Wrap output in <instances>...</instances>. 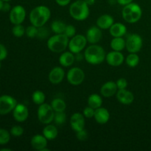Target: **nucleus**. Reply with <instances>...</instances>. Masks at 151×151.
Returning <instances> with one entry per match:
<instances>
[{
    "instance_id": "nucleus-35",
    "label": "nucleus",
    "mask_w": 151,
    "mask_h": 151,
    "mask_svg": "<svg viewBox=\"0 0 151 151\" xmlns=\"http://www.w3.org/2000/svg\"><path fill=\"white\" fill-rule=\"evenodd\" d=\"M63 33H64L68 38H71L76 35V29H75L74 25H72V24L66 25V29H65V31Z\"/></svg>"
},
{
    "instance_id": "nucleus-19",
    "label": "nucleus",
    "mask_w": 151,
    "mask_h": 151,
    "mask_svg": "<svg viewBox=\"0 0 151 151\" xmlns=\"http://www.w3.org/2000/svg\"><path fill=\"white\" fill-rule=\"evenodd\" d=\"M117 90L118 88L116 82L108 81L102 86L101 88H100V93L103 97H110L116 94Z\"/></svg>"
},
{
    "instance_id": "nucleus-51",
    "label": "nucleus",
    "mask_w": 151,
    "mask_h": 151,
    "mask_svg": "<svg viewBox=\"0 0 151 151\" xmlns=\"http://www.w3.org/2000/svg\"><path fill=\"white\" fill-rule=\"evenodd\" d=\"M1 60H0V69H1Z\"/></svg>"
},
{
    "instance_id": "nucleus-32",
    "label": "nucleus",
    "mask_w": 151,
    "mask_h": 151,
    "mask_svg": "<svg viewBox=\"0 0 151 151\" xmlns=\"http://www.w3.org/2000/svg\"><path fill=\"white\" fill-rule=\"evenodd\" d=\"M25 30L23 25H22V24H15V26L13 27V29H12V32H13V35L17 38H20L22 37L25 34Z\"/></svg>"
},
{
    "instance_id": "nucleus-49",
    "label": "nucleus",
    "mask_w": 151,
    "mask_h": 151,
    "mask_svg": "<svg viewBox=\"0 0 151 151\" xmlns=\"http://www.w3.org/2000/svg\"><path fill=\"white\" fill-rule=\"evenodd\" d=\"M114 0H109V3H110L111 4H114L116 2V1H113Z\"/></svg>"
},
{
    "instance_id": "nucleus-42",
    "label": "nucleus",
    "mask_w": 151,
    "mask_h": 151,
    "mask_svg": "<svg viewBox=\"0 0 151 151\" xmlns=\"http://www.w3.org/2000/svg\"><path fill=\"white\" fill-rule=\"evenodd\" d=\"M55 1L58 5L64 7V6L68 5L70 3L71 0H55Z\"/></svg>"
},
{
    "instance_id": "nucleus-28",
    "label": "nucleus",
    "mask_w": 151,
    "mask_h": 151,
    "mask_svg": "<svg viewBox=\"0 0 151 151\" xmlns=\"http://www.w3.org/2000/svg\"><path fill=\"white\" fill-rule=\"evenodd\" d=\"M66 24H64L63 22H61L60 20H55L51 24L52 30L55 34L63 33L65 31V29H66Z\"/></svg>"
},
{
    "instance_id": "nucleus-11",
    "label": "nucleus",
    "mask_w": 151,
    "mask_h": 151,
    "mask_svg": "<svg viewBox=\"0 0 151 151\" xmlns=\"http://www.w3.org/2000/svg\"><path fill=\"white\" fill-rule=\"evenodd\" d=\"M26 10L22 5L13 7L10 11V21L13 24H20L24 21Z\"/></svg>"
},
{
    "instance_id": "nucleus-37",
    "label": "nucleus",
    "mask_w": 151,
    "mask_h": 151,
    "mask_svg": "<svg viewBox=\"0 0 151 151\" xmlns=\"http://www.w3.org/2000/svg\"><path fill=\"white\" fill-rule=\"evenodd\" d=\"M49 35V31L47 28L44 27V26L41 27H38V33H37V36L38 38L41 39H44L47 38Z\"/></svg>"
},
{
    "instance_id": "nucleus-38",
    "label": "nucleus",
    "mask_w": 151,
    "mask_h": 151,
    "mask_svg": "<svg viewBox=\"0 0 151 151\" xmlns=\"http://www.w3.org/2000/svg\"><path fill=\"white\" fill-rule=\"evenodd\" d=\"M94 111H95V109H94L93 108L90 107V106H87L84 109L83 112V114L84 115V116L86 118H92L94 116Z\"/></svg>"
},
{
    "instance_id": "nucleus-21",
    "label": "nucleus",
    "mask_w": 151,
    "mask_h": 151,
    "mask_svg": "<svg viewBox=\"0 0 151 151\" xmlns=\"http://www.w3.org/2000/svg\"><path fill=\"white\" fill-rule=\"evenodd\" d=\"M114 18L109 14H103L97 20V26L101 29H109L114 23Z\"/></svg>"
},
{
    "instance_id": "nucleus-46",
    "label": "nucleus",
    "mask_w": 151,
    "mask_h": 151,
    "mask_svg": "<svg viewBox=\"0 0 151 151\" xmlns=\"http://www.w3.org/2000/svg\"><path fill=\"white\" fill-rule=\"evenodd\" d=\"M84 1L86 2V4H88V6L93 5V4L95 3V0H84Z\"/></svg>"
},
{
    "instance_id": "nucleus-24",
    "label": "nucleus",
    "mask_w": 151,
    "mask_h": 151,
    "mask_svg": "<svg viewBox=\"0 0 151 151\" xmlns=\"http://www.w3.org/2000/svg\"><path fill=\"white\" fill-rule=\"evenodd\" d=\"M43 135L48 140H53L57 138L58 130L54 125H52L51 123L48 124L43 129Z\"/></svg>"
},
{
    "instance_id": "nucleus-41",
    "label": "nucleus",
    "mask_w": 151,
    "mask_h": 151,
    "mask_svg": "<svg viewBox=\"0 0 151 151\" xmlns=\"http://www.w3.org/2000/svg\"><path fill=\"white\" fill-rule=\"evenodd\" d=\"M7 51L6 47L3 44H0V60H3L7 58Z\"/></svg>"
},
{
    "instance_id": "nucleus-14",
    "label": "nucleus",
    "mask_w": 151,
    "mask_h": 151,
    "mask_svg": "<svg viewBox=\"0 0 151 151\" xmlns=\"http://www.w3.org/2000/svg\"><path fill=\"white\" fill-rule=\"evenodd\" d=\"M85 116L81 113H75L70 118V125L74 131L78 132L84 129L85 127Z\"/></svg>"
},
{
    "instance_id": "nucleus-33",
    "label": "nucleus",
    "mask_w": 151,
    "mask_h": 151,
    "mask_svg": "<svg viewBox=\"0 0 151 151\" xmlns=\"http://www.w3.org/2000/svg\"><path fill=\"white\" fill-rule=\"evenodd\" d=\"M10 134L5 129L0 128V145H6L10 142Z\"/></svg>"
},
{
    "instance_id": "nucleus-18",
    "label": "nucleus",
    "mask_w": 151,
    "mask_h": 151,
    "mask_svg": "<svg viewBox=\"0 0 151 151\" xmlns=\"http://www.w3.org/2000/svg\"><path fill=\"white\" fill-rule=\"evenodd\" d=\"M47 141L48 139L44 135L36 134L32 137L30 143L32 148L38 151H42L47 147V143H48Z\"/></svg>"
},
{
    "instance_id": "nucleus-48",
    "label": "nucleus",
    "mask_w": 151,
    "mask_h": 151,
    "mask_svg": "<svg viewBox=\"0 0 151 151\" xmlns=\"http://www.w3.org/2000/svg\"><path fill=\"white\" fill-rule=\"evenodd\" d=\"M3 5V1L2 0H0V10H1V7Z\"/></svg>"
},
{
    "instance_id": "nucleus-8",
    "label": "nucleus",
    "mask_w": 151,
    "mask_h": 151,
    "mask_svg": "<svg viewBox=\"0 0 151 151\" xmlns=\"http://www.w3.org/2000/svg\"><path fill=\"white\" fill-rule=\"evenodd\" d=\"M87 42L88 41L86 36L78 34L71 38L69 41L68 47L69 49V51H71L74 54H77V53L81 52V51L83 50V49L86 46Z\"/></svg>"
},
{
    "instance_id": "nucleus-47",
    "label": "nucleus",
    "mask_w": 151,
    "mask_h": 151,
    "mask_svg": "<svg viewBox=\"0 0 151 151\" xmlns=\"http://www.w3.org/2000/svg\"><path fill=\"white\" fill-rule=\"evenodd\" d=\"M0 151H11V150L8 148H2L0 150Z\"/></svg>"
},
{
    "instance_id": "nucleus-7",
    "label": "nucleus",
    "mask_w": 151,
    "mask_h": 151,
    "mask_svg": "<svg viewBox=\"0 0 151 151\" xmlns=\"http://www.w3.org/2000/svg\"><path fill=\"white\" fill-rule=\"evenodd\" d=\"M125 44V48L130 53H137L142 47V38L138 34H131L128 36Z\"/></svg>"
},
{
    "instance_id": "nucleus-25",
    "label": "nucleus",
    "mask_w": 151,
    "mask_h": 151,
    "mask_svg": "<svg viewBox=\"0 0 151 151\" xmlns=\"http://www.w3.org/2000/svg\"><path fill=\"white\" fill-rule=\"evenodd\" d=\"M125 40L122 37H114L111 41V48L114 51H122L125 48Z\"/></svg>"
},
{
    "instance_id": "nucleus-50",
    "label": "nucleus",
    "mask_w": 151,
    "mask_h": 151,
    "mask_svg": "<svg viewBox=\"0 0 151 151\" xmlns=\"http://www.w3.org/2000/svg\"><path fill=\"white\" fill-rule=\"evenodd\" d=\"M3 1H6V2H8V1H10V0H2Z\"/></svg>"
},
{
    "instance_id": "nucleus-27",
    "label": "nucleus",
    "mask_w": 151,
    "mask_h": 151,
    "mask_svg": "<svg viewBox=\"0 0 151 151\" xmlns=\"http://www.w3.org/2000/svg\"><path fill=\"white\" fill-rule=\"evenodd\" d=\"M51 106L55 112H62L66 110V104L63 100L60 98H55L52 100Z\"/></svg>"
},
{
    "instance_id": "nucleus-29",
    "label": "nucleus",
    "mask_w": 151,
    "mask_h": 151,
    "mask_svg": "<svg viewBox=\"0 0 151 151\" xmlns=\"http://www.w3.org/2000/svg\"><path fill=\"white\" fill-rule=\"evenodd\" d=\"M46 99V95L42 91H40V90H37L35 91L32 94V100L35 104L40 105L43 104V103L45 102Z\"/></svg>"
},
{
    "instance_id": "nucleus-4",
    "label": "nucleus",
    "mask_w": 151,
    "mask_h": 151,
    "mask_svg": "<svg viewBox=\"0 0 151 151\" xmlns=\"http://www.w3.org/2000/svg\"><path fill=\"white\" fill-rule=\"evenodd\" d=\"M69 14L77 21L86 20L89 16V7L84 0H77L69 7Z\"/></svg>"
},
{
    "instance_id": "nucleus-5",
    "label": "nucleus",
    "mask_w": 151,
    "mask_h": 151,
    "mask_svg": "<svg viewBox=\"0 0 151 151\" xmlns=\"http://www.w3.org/2000/svg\"><path fill=\"white\" fill-rule=\"evenodd\" d=\"M122 15L125 22L130 24H134L139 22L141 19L142 10L138 4L131 2L124 6Z\"/></svg>"
},
{
    "instance_id": "nucleus-39",
    "label": "nucleus",
    "mask_w": 151,
    "mask_h": 151,
    "mask_svg": "<svg viewBox=\"0 0 151 151\" xmlns=\"http://www.w3.org/2000/svg\"><path fill=\"white\" fill-rule=\"evenodd\" d=\"M116 86H117L118 90L119 89H125L128 86V81L125 78H119L116 82Z\"/></svg>"
},
{
    "instance_id": "nucleus-12",
    "label": "nucleus",
    "mask_w": 151,
    "mask_h": 151,
    "mask_svg": "<svg viewBox=\"0 0 151 151\" xmlns=\"http://www.w3.org/2000/svg\"><path fill=\"white\" fill-rule=\"evenodd\" d=\"M13 115L15 120L19 122H23L27 119L29 116V111L25 105L19 103L16 105L13 111Z\"/></svg>"
},
{
    "instance_id": "nucleus-6",
    "label": "nucleus",
    "mask_w": 151,
    "mask_h": 151,
    "mask_svg": "<svg viewBox=\"0 0 151 151\" xmlns=\"http://www.w3.org/2000/svg\"><path fill=\"white\" fill-rule=\"evenodd\" d=\"M55 111L51 105L44 103L40 105L38 109V119L40 122L44 125L50 124L54 120Z\"/></svg>"
},
{
    "instance_id": "nucleus-40",
    "label": "nucleus",
    "mask_w": 151,
    "mask_h": 151,
    "mask_svg": "<svg viewBox=\"0 0 151 151\" xmlns=\"http://www.w3.org/2000/svg\"><path fill=\"white\" fill-rule=\"evenodd\" d=\"M76 137L80 141H85L88 138V134L85 129H83L81 131L76 132Z\"/></svg>"
},
{
    "instance_id": "nucleus-34",
    "label": "nucleus",
    "mask_w": 151,
    "mask_h": 151,
    "mask_svg": "<svg viewBox=\"0 0 151 151\" xmlns=\"http://www.w3.org/2000/svg\"><path fill=\"white\" fill-rule=\"evenodd\" d=\"M37 33H38V27L34 25H30L27 27L26 30H25V34L29 38H34V37L37 36Z\"/></svg>"
},
{
    "instance_id": "nucleus-3",
    "label": "nucleus",
    "mask_w": 151,
    "mask_h": 151,
    "mask_svg": "<svg viewBox=\"0 0 151 151\" xmlns=\"http://www.w3.org/2000/svg\"><path fill=\"white\" fill-rule=\"evenodd\" d=\"M69 38L64 33L55 34L47 41L48 49L52 52H63L68 47Z\"/></svg>"
},
{
    "instance_id": "nucleus-22",
    "label": "nucleus",
    "mask_w": 151,
    "mask_h": 151,
    "mask_svg": "<svg viewBox=\"0 0 151 151\" xmlns=\"http://www.w3.org/2000/svg\"><path fill=\"white\" fill-rule=\"evenodd\" d=\"M109 32L111 35L113 37H122L127 32V28L125 24L122 23H114L112 26L109 28Z\"/></svg>"
},
{
    "instance_id": "nucleus-31",
    "label": "nucleus",
    "mask_w": 151,
    "mask_h": 151,
    "mask_svg": "<svg viewBox=\"0 0 151 151\" xmlns=\"http://www.w3.org/2000/svg\"><path fill=\"white\" fill-rule=\"evenodd\" d=\"M66 116L64 111L62 112H55L54 116L55 123L58 125H61L66 122Z\"/></svg>"
},
{
    "instance_id": "nucleus-16",
    "label": "nucleus",
    "mask_w": 151,
    "mask_h": 151,
    "mask_svg": "<svg viewBox=\"0 0 151 151\" xmlns=\"http://www.w3.org/2000/svg\"><path fill=\"white\" fill-rule=\"evenodd\" d=\"M65 77L64 69L60 66H55L49 73V81L52 84H59Z\"/></svg>"
},
{
    "instance_id": "nucleus-17",
    "label": "nucleus",
    "mask_w": 151,
    "mask_h": 151,
    "mask_svg": "<svg viewBox=\"0 0 151 151\" xmlns=\"http://www.w3.org/2000/svg\"><path fill=\"white\" fill-rule=\"evenodd\" d=\"M116 99L122 104L131 105L134 100V95L131 91L126 88L119 89L116 92Z\"/></svg>"
},
{
    "instance_id": "nucleus-45",
    "label": "nucleus",
    "mask_w": 151,
    "mask_h": 151,
    "mask_svg": "<svg viewBox=\"0 0 151 151\" xmlns=\"http://www.w3.org/2000/svg\"><path fill=\"white\" fill-rule=\"evenodd\" d=\"M84 58V55H83L81 54V52L79 53H77L76 54V57H75V60H81L83 58Z\"/></svg>"
},
{
    "instance_id": "nucleus-1",
    "label": "nucleus",
    "mask_w": 151,
    "mask_h": 151,
    "mask_svg": "<svg viewBox=\"0 0 151 151\" xmlns=\"http://www.w3.org/2000/svg\"><path fill=\"white\" fill-rule=\"evenodd\" d=\"M51 16V11L47 6H37L31 10L29 13V21L31 24L41 27L44 26Z\"/></svg>"
},
{
    "instance_id": "nucleus-44",
    "label": "nucleus",
    "mask_w": 151,
    "mask_h": 151,
    "mask_svg": "<svg viewBox=\"0 0 151 151\" xmlns=\"http://www.w3.org/2000/svg\"><path fill=\"white\" fill-rule=\"evenodd\" d=\"M1 10H3V11L4 12H7L9 11V10H10V4H9L7 2H6V1H4V3H3L2 7H1Z\"/></svg>"
},
{
    "instance_id": "nucleus-23",
    "label": "nucleus",
    "mask_w": 151,
    "mask_h": 151,
    "mask_svg": "<svg viewBox=\"0 0 151 151\" xmlns=\"http://www.w3.org/2000/svg\"><path fill=\"white\" fill-rule=\"evenodd\" d=\"M75 60V56L72 52H63L59 58V63L63 67L72 66Z\"/></svg>"
},
{
    "instance_id": "nucleus-30",
    "label": "nucleus",
    "mask_w": 151,
    "mask_h": 151,
    "mask_svg": "<svg viewBox=\"0 0 151 151\" xmlns=\"http://www.w3.org/2000/svg\"><path fill=\"white\" fill-rule=\"evenodd\" d=\"M125 61L126 64L130 67H136L139 63V57L137 53H130L127 56Z\"/></svg>"
},
{
    "instance_id": "nucleus-15",
    "label": "nucleus",
    "mask_w": 151,
    "mask_h": 151,
    "mask_svg": "<svg viewBox=\"0 0 151 151\" xmlns=\"http://www.w3.org/2000/svg\"><path fill=\"white\" fill-rule=\"evenodd\" d=\"M103 34H102L101 29L97 26L91 27L87 30L86 38L87 41L91 44H96L101 40Z\"/></svg>"
},
{
    "instance_id": "nucleus-10",
    "label": "nucleus",
    "mask_w": 151,
    "mask_h": 151,
    "mask_svg": "<svg viewBox=\"0 0 151 151\" xmlns=\"http://www.w3.org/2000/svg\"><path fill=\"white\" fill-rule=\"evenodd\" d=\"M14 97L10 95H2L0 97V114L5 115L10 113L17 105Z\"/></svg>"
},
{
    "instance_id": "nucleus-26",
    "label": "nucleus",
    "mask_w": 151,
    "mask_h": 151,
    "mask_svg": "<svg viewBox=\"0 0 151 151\" xmlns=\"http://www.w3.org/2000/svg\"><path fill=\"white\" fill-rule=\"evenodd\" d=\"M87 102H88V106L93 108L94 109H97L101 107L102 104H103V100H102L101 97L97 94H91L88 97Z\"/></svg>"
},
{
    "instance_id": "nucleus-36",
    "label": "nucleus",
    "mask_w": 151,
    "mask_h": 151,
    "mask_svg": "<svg viewBox=\"0 0 151 151\" xmlns=\"http://www.w3.org/2000/svg\"><path fill=\"white\" fill-rule=\"evenodd\" d=\"M24 134V129L20 125H15L10 129V134L14 137H20Z\"/></svg>"
},
{
    "instance_id": "nucleus-9",
    "label": "nucleus",
    "mask_w": 151,
    "mask_h": 151,
    "mask_svg": "<svg viewBox=\"0 0 151 151\" xmlns=\"http://www.w3.org/2000/svg\"><path fill=\"white\" fill-rule=\"evenodd\" d=\"M66 78L71 85H81L85 79V73L81 68L73 67L68 71Z\"/></svg>"
},
{
    "instance_id": "nucleus-2",
    "label": "nucleus",
    "mask_w": 151,
    "mask_h": 151,
    "mask_svg": "<svg viewBox=\"0 0 151 151\" xmlns=\"http://www.w3.org/2000/svg\"><path fill=\"white\" fill-rule=\"evenodd\" d=\"M106 57L104 49L96 44L88 46L84 52V58L88 63L92 65L102 63L106 60Z\"/></svg>"
},
{
    "instance_id": "nucleus-20",
    "label": "nucleus",
    "mask_w": 151,
    "mask_h": 151,
    "mask_svg": "<svg viewBox=\"0 0 151 151\" xmlns=\"http://www.w3.org/2000/svg\"><path fill=\"white\" fill-rule=\"evenodd\" d=\"M94 118L97 123L100 124V125H104L109 122V119H110V113L105 108L100 107L95 109Z\"/></svg>"
},
{
    "instance_id": "nucleus-13",
    "label": "nucleus",
    "mask_w": 151,
    "mask_h": 151,
    "mask_svg": "<svg viewBox=\"0 0 151 151\" xmlns=\"http://www.w3.org/2000/svg\"><path fill=\"white\" fill-rule=\"evenodd\" d=\"M106 60L108 64L110 66H119L122 64L125 58H124V55L121 52L113 50L106 55Z\"/></svg>"
},
{
    "instance_id": "nucleus-43",
    "label": "nucleus",
    "mask_w": 151,
    "mask_h": 151,
    "mask_svg": "<svg viewBox=\"0 0 151 151\" xmlns=\"http://www.w3.org/2000/svg\"><path fill=\"white\" fill-rule=\"evenodd\" d=\"M116 1H117L118 4H119L120 5L125 6V5H127V4H130V3L133 2L134 0H116Z\"/></svg>"
}]
</instances>
